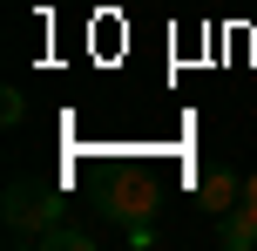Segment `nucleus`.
<instances>
[{"mask_svg":"<svg viewBox=\"0 0 257 251\" xmlns=\"http://www.w3.org/2000/svg\"><path fill=\"white\" fill-rule=\"evenodd\" d=\"M61 184H34V177H14L7 204H0V224H7V244H41V231L61 224Z\"/></svg>","mask_w":257,"mask_h":251,"instance_id":"obj_1","label":"nucleus"},{"mask_svg":"<svg viewBox=\"0 0 257 251\" xmlns=\"http://www.w3.org/2000/svg\"><path fill=\"white\" fill-rule=\"evenodd\" d=\"M237 204H244V177H237L230 163H210V170L196 177V211L223 217V211H237Z\"/></svg>","mask_w":257,"mask_h":251,"instance_id":"obj_2","label":"nucleus"},{"mask_svg":"<svg viewBox=\"0 0 257 251\" xmlns=\"http://www.w3.org/2000/svg\"><path fill=\"white\" fill-rule=\"evenodd\" d=\"M217 244H223V251H257V204H250V197L237 204V211L217 217Z\"/></svg>","mask_w":257,"mask_h":251,"instance_id":"obj_3","label":"nucleus"},{"mask_svg":"<svg viewBox=\"0 0 257 251\" xmlns=\"http://www.w3.org/2000/svg\"><path fill=\"white\" fill-rule=\"evenodd\" d=\"M149 211H156V190H115V204H108L115 224H149Z\"/></svg>","mask_w":257,"mask_h":251,"instance_id":"obj_4","label":"nucleus"},{"mask_svg":"<svg viewBox=\"0 0 257 251\" xmlns=\"http://www.w3.org/2000/svg\"><path fill=\"white\" fill-rule=\"evenodd\" d=\"M41 251H95V231H75V224H48V231H41Z\"/></svg>","mask_w":257,"mask_h":251,"instance_id":"obj_5","label":"nucleus"},{"mask_svg":"<svg viewBox=\"0 0 257 251\" xmlns=\"http://www.w3.org/2000/svg\"><path fill=\"white\" fill-rule=\"evenodd\" d=\"M0 122H7V129H14V122H27V95H21V89L0 95Z\"/></svg>","mask_w":257,"mask_h":251,"instance_id":"obj_6","label":"nucleus"},{"mask_svg":"<svg viewBox=\"0 0 257 251\" xmlns=\"http://www.w3.org/2000/svg\"><path fill=\"white\" fill-rule=\"evenodd\" d=\"M244 197H250V204H257V170H250V177H244Z\"/></svg>","mask_w":257,"mask_h":251,"instance_id":"obj_7","label":"nucleus"}]
</instances>
